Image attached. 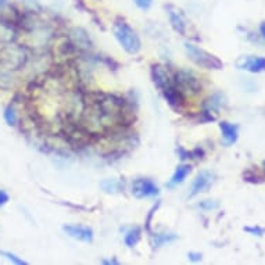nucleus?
Here are the masks:
<instances>
[{
	"label": "nucleus",
	"instance_id": "f8f14e48",
	"mask_svg": "<svg viewBox=\"0 0 265 265\" xmlns=\"http://www.w3.org/2000/svg\"><path fill=\"white\" fill-rule=\"evenodd\" d=\"M175 237L177 236L172 235V233H157V235L153 236V245H154V247H160L168 242L175 240Z\"/></svg>",
	"mask_w": 265,
	"mask_h": 265
},
{
	"label": "nucleus",
	"instance_id": "a211bd4d",
	"mask_svg": "<svg viewBox=\"0 0 265 265\" xmlns=\"http://www.w3.org/2000/svg\"><path fill=\"white\" fill-rule=\"evenodd\" d=\"M135 5L142 10H149L153 5V0H135Z\"/></svg>",
	"mask_w": 265,
	"mask_h": 265
},
{
	"label": "nucleus",
	"instance_id": "2eb2a0df",
	"mask_svg": "<svg viewBox=\"0 0 265 265\" xmlns=\"http://www.w3.org/2000/svg\"><path fill=\"white\" fill-rule=\"evenodd\" d=\"M0 254L3 255L5 258H7L9 261H13L14 264H18V265H25L27 264V261H24L22 258H20V257H17L15 254H13V253H10V251H0Z\"/></svg>",
	"mask_w": 265,
	"mask_h": 265
},
{
	"label": "nucleus",
	"instance_id": "0eeeda50",
	"mask_svg": "<svg viewBox=\"0 0 265 265\" xmlns=\"http://www.w3.org/2000/svg\"><path fill=\"white\" fill-rule=\"evenodd\" d=\"M64 232L68 236H71L73 239L85 242V243H90L93 240V231L84 225H65L63 228Z\"/></svg>",
	"mask_w": 265,
	"mask_h": 265
},
{
	"label": "nucleus",
	"instance_id": "39448f33",
	"mask_svg": "<svg viewBox=\"0 0 265 265\" xmlns=\"http://www.w3.org/2000/svg\"><path fill=\"white\" fill-rule=\"evenodd\" d=\"M165 10H167V14L170 17V21H171L172 28L177 31L178 34L186 35L187 22L185 15L182 14V11L179 9H177L175 6L171 5L165 6Z\"/></svg>",
	"mask_w": 265,
	"mask_h": 265
},
{
	"label": "nucleus",
	"instance_id": "f03ea898",
	"mask_svg": "<svg viewBox=\"0 0 265 265\" xmlns=\"http://www.w3.org/2000/svg\"><path fill=\"white\" fill-rule=\"evenodd\" d=\"M172 84L175 85V88L179 89L185 96H196L202 93V82L197 78L196 75L190 71H178L174 75Z\"/></svg>",
	"mask_w": 265,
	"mask_h": 265
},
{
	"label": "nucleus",
	"instance_id": "9b49d317",
	"mask_svg": "<svg viewBox=\"0 0 265 265\" xmlns=\"http://www.w3.org/2000/svg\"><path fill=\"white\" fill-rule=\"evenodd\" d=\"M190 165H187V164H181V165L175 170L174 175H172V178L170 179V182H168V186L172 187L182 183V182L185 181V178L190 174Z\"/></svg>",
	"mask_w": 265,
	"mask_h": 265
},
{
	"label": "nucleus",
	"instance_id": "f3484780",
	"mask_svg": "<svg viewBox=\"0 0 265 265\" xmlns=\"http://www.w3.org/2000/svg\"><path fill=\"white\" fill-rule=\"evenodd\" d=\"M245 231L255 236H262L265 232L262 228H260V226H247V228H245Z\"/></svg>",
	"mask_w": 265,
	"mask_h": 265
},
{
	"label": "nucleus",
	"instance_id": "412c9836",
	"mask_svg": "<svg viewBox=\"0 0 265 265\" xmlns=\"http://www.w3.org/2000/svg\"><path fill=\"white\" fill-rule=\"evenodd\" d=\"M103 262L104 264H118V261L115 260H104Z\"/></svg>",
	"mask_w": 265,
	"mask_h": 265
},
{
	"label": "nucleus",
	"instance_id": "b1692460",
	"mask_svg": "<svg viewBox=\"0 0 265 265\" xmlns=\"http://www.w3.org/2000/svg\"><path fill=\"white\" fill-rule=\"evenodd\" d=\"M0 2H2V0H0Z\"/></svg>",
	"mask_w": 265,
	"mask_h": 265
},
{
	"label": "nucleus",
	"instance_id": "423d86ee",
	"mask_svg": "<svg viewBox=\"0 0 265 265\" xmlns=\"http://www.w3.org/2000/svg\"><path fill=\"white\" fill-rule=\"evenodd\" d=\"M236 65L240 69L257 74V73L265 71V59L264 57H257V56H246V57L237 60Z\"/></svg>",
	"mask_w": 265,
	"mask_h": 265
},
{
	"label": "nucleus",
	"instance_id": "ddd939ff",
	"mask_svg": "<svg viewBox=\"0 0 265 265\" xmlns=\"http://www.w3.org/2000/svg\"><path fill=\"white\" fill-rule=\"evenodd\" d=\"M139 239H140V229L139 228H133L125 235V245L128 247H133L138 243Z\"/></svg>",
	"mask_w": 265,
	"mask_h": 265
},
{
	"label": "nucleus",
	"instance_id": "9d476101",
	"mask_svg": "<svg viewBox=\"0 0 265 265\" xmlns=\"http://www.w3.org/2000/svg\"><path fill=\"white\" fill-rule=\"evenodd\" d=\"M220 128H221L222 139L225 144H233L237 140V127L236 125L224 121L220 124Z\"/></svg>",
	"mask_w": 265,
	"mask_h": 265
},
{
	"label": "nucleus",
	"instance_id": "6e6552de",
	"mask_svg": "<svg viewBox=\"0 0 265 265\" xmlns=\"http://www.w3.org/2000/svg\"><path fill=\"white\" fill-rule=\"evenodd\" d=\"M212 182V174H210L208 171H203L200 172L195 181L191 183L190 187V193H189V197H195L197 195H200L203 191H206Z\"/></svg>",
	"mask_w": 265,
	"mask_h": 265
},
{
	"label": "nucleus",
	"instance_id": "dca6fc26",
	"mask_svg": "<svg viewBox=\"0 0 265 265\" xmlns=\"http://www.w3.org/2000/svg\"><path fill=\"white\" fill-rule=\"evenodd\" d=\"M199 207L203 210H215V208H218V203L212 202V200H204L199 204Z\"/></svg>",
	"mask_w": 265,
	"mask_h": 265
},
{
	"label": "nucleus",
	"instance_id": "20e7f679",
	"mask_svg": "<svg viewBox=\"0 0 265 265\" xmlns=\"http://www.w3.org/2000/svg\"><path fill=\"white\" fill-rule=\"evenodd\" d=\"M131 193L136 199H148V197H154L158 195V187L150 179H135L131 185Z\"/></svg>",
	"mask_w": 265,
	"mask_h": 265
},
{
	"label": "nucleus",
	"instance_id": "4468645a",
	"mask_svg": "<svg viewBox=\"0 0 265 265\" xmlns=\"http://www.w3.org/2000/svg\"><path fill=\"white\" fill-rule=\"evenodd\" d=\"M5 119L7 121L9 125H15L17 123V114H15V110L13 106H9L6 107L5 110Z\"/></svg>",
	"mask_w": 265,
	"mask_h": 265
},
{
	"label": "nucleus",
	"instance_id": "4be33fe9",
	"mask_svg": "<svg viewBox=\"0 0 265 265\" xmlns=\"http://www.w3.org/2000/svg\"><path fill=\"white\" fill-rule=\"evenodd\" d=\"M260 31H261V35H262V36H264V38H265V22H264V24H261Z\"/></svg>",
	"mask_w": 265,
	"mask_h": 265
},
{
	"label": "nucleus",
	"instance_id": "6ab92c4d",
	"mask_svg": "<svg viewBox=\"0 0 265 265\" xmlns=\"http://www.w3.org/2000/svg\"><path fill=\"white\" fill-rule=\"evenodd\" d=\"M9 202V195L5 190H0V207H3Z\"/></svg>",
	"mask_w": 265,
	"mask_h": 265
},
{
	"label": "nucleus",
	"instance_id": "aec40b11",
	"mask_svg": "<svg viewBox=\"0 0 265 265\" xmlns=\"http://www.w3.org/2000/svg\"><path fill=\"white\" fill-rule=\"evenodd\" d=\"M189 258L191 261H200L202 260V254H199V253H190L189 254Z\"/></svg>",
	"mask_w": 265,
	"mask_h": 265
},
{
	"label": "nucleus",
	"instance_id": "f257e3e1",
	"mask_svg": "<svg viewBox=\"0 0 265 265\" xmlns=\"http://www.w3.org/2000/svg\"><path fill=\"white\" fill-rule=\"evenodd\" d=\"M113 32L118 43L123 46V49L127 53L136 54L142 47L138 34L131 28V25L125 20H121V18L115 20L113 25Z\"/></svg>",
	"mask_w": 265,
	"mask_h": 265
},
{
	"label": "nucleus",
	"instance_id": "5701e85b",
	"mask_svg": "<svg viewBox=\"0 0 265 265\" xmlns=\"http://www.w3.org/2000/svg\"><path fill=\"white\" fill-rule=\"evenodd\" d=\"M262 165H264V170H265V161H264V162H262Z\"/></svg>",
	"mask_w": 265,
	"mask_h": 265
},
{
	"label": "nucleus",
	"instance_id": "7ed1b4c3",
	"mask_svg": "<svg viewBox=\"0 0 265 265\" xmlns=\"http://www.w3.org/2000/svg\"><path fill=\"white\" fill-rule=\"evenodd\" d=\"M185 49H186L189 57L191 61H195L197 65H200L203 68L207 69H221L222 61L220 59H216L215 56L211 53H208L206 50L197 47L191 43H185Z\"/></svg>",
	"mask_w": 265,
	"mask_h": 265
},
{
	"label": "nucleus",
	"instance_id": "1a4fd4ad",
	"mask_svg": "<svg viewBox=\"0 0 265 265\" xmlns=\"http://www.w3.org/2000/svg\"><path fill=\"white\" fill-rule=\"evenodd\" d=\"M152 78L154 85H156L160 90H164V89L167 88V86H170L172 82V79L170 78V75H168V71L165 69V67H162L160 64L152 65Z\"/></svg>",
	"mask_w": 265,
	"mask_h": 265
}]
</instances>
